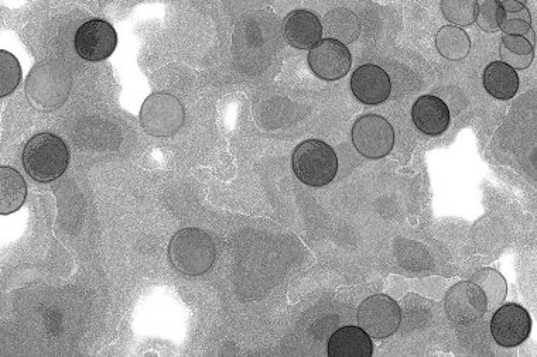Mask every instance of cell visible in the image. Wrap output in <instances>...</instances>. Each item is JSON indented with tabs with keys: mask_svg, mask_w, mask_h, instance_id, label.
Segmentation results:
<instances>
[{
	"mask_svg": "<svg viewBox=\"0 0 537 357\" xmlns=\"http://www.w3.org/2000/svg\"><path fill=\"white\" fill-rule=\"evenodd\" d=\"M70 151L61 137L40 133L27 142L23 150V166L33 180L51 183L66 173Z\"/></svg>",
	"mask_w": 537,
	"mask_h": 357,
	"instance_id": "1",
	"label": "cell"
},
{
	"mask_svg": "<svg viewBox=\"0 0 537 357\" xmlns=\"http://www.w3.org/2000/svg\"><path fill=\"white\" fill-rule=\"evenodd\" d=\"M170 262L186 276H201L215 262V245L210 236L197 228L183 229L171 239Z\"/></svg>",
	"mask_w": 537,
	"mask_h": 357,
	"instance_id": "2",
	"label": "cell"
},
{
	"mask_svg": "<svg viewBox=\"0 0 537 357\" xmlns=\"http://www.w3.org/2000/svg\"><path fill=\"white\" fill-rule=\"evenodd\" d=\"M292 166L296 177L309 187H326L337 177L338 157L323 140H306L296 147Z\"/></svg>",
	"mask_w": 537,
	"mask_h": 357,
	"instance_id": "3",
	"label": "cell"
},
{
	"mask_svg": "<svg viewBox=\"0 0 537 357\" xmlns=\"http://www.w3.org/2000/svg\"><path fill=\"white\" fill-rule=\"evenodd\" d=\"M358 324L371 338L386 339L402 324L398 302L385 294L368 297L358 308Z\"/></svg>",
	"mask_w": 537,
	"mask_h": 357,
	"instance_id": "4",
	"label": "cell"
},
{
	"mask_svg": "<svg viewBox=\"0 0 537 357\" xmlns=\"http://www.w3.org/2000/svg\"><path fill=\"white\" fill-rule=\"evenodd\" d=\"M352 143L361 156L371 160L383 159L395 146L391 123L379 115H365L352 127Z\"/></svg>",
	"mask_w": 537,
	"mask_h": 357,
	"instance_id": "5",
	"label": "cell"
},
{
	"mask_svg": "<svg viewBox=\"0 0 537 357\" xmlns=\"http://www.w3.org/2000/svg\"><path fill=\"white\" fill-rule=\"evenodd\" d=\"M140 120L149 135L171 136L183 125L184 109L174 96L156 94L143 104Z\"/></svg>",
	"mask_w": 537,
	"mask_h": 357,
	"instance_id": "6",
	"label": "cell"
},
{
	"mask_svg": "<svg viewBox=\"0 0 537 357\" xmlns=\"http://www.w3.org/2000/svg\"><path fill=\"white\" fill-rule=\"evenodd\" d=\"M444 310L448 319L454 324H472L487 314V297L477 284L472 281H461L448 290Z\"/></svg>",
	"mask_w": 537,
	"mask_h": 357,
	"instance_id": "7",
	"label": "cell"
},
{
	"mask_svg": "<svg viewBox=\"0 0 537 357\" xmlns=\"http://www.w3.org/2000/svg\"><path fill=\"white\" fill-rule=\"evenodd\" d=\"M116 44L118 34L114 27L101 19L82 24L75 34V50L78 56L87 61L106 60L114 54Z\"/></svg>",
	"mask_w": 537,
	"mask_h": 357,
	"instance_id": "8",
	"label": "cell"
},
{
	"mask_svg": "<svg viewBox=\"0 0 537 357\" xmlns=\"http://www.w3.org/2000/svg\"><path fill=\"white\" fill-rule=\"evenodd\" d=\"M532 318L518 304L502 305L491 319V334L502 348H516L529 338Z\"/></svg>",
	"mask_w": 537,
	"mask_h": 357,
	"instance_id": "9",
	"label": "cell"
},
{
	"mask_svg": "<svg viewBox=\"0 0 537 357\" xmlns=\"http://www.w3.org/2000/svg\"><path fill=\"white\" fill-rule=\"evenodd\" d=\"M311 71L324 81H337L351 70L352 57L345 44L334 39L321 40L309 53Z\"/></svg>",
	"mask_w": 537,
	"mask_h": 357,
	"instance_id": "10",
	"label": "cell"
},
{
	"mask_svg": "<svg viewBox=\"0 0 537 357\" xmlns=\"http://www.w3.org/2000/svg\"><path fill=\"white\" fill-rule=\"evenodd\" d=\"M351 91L362 104L381 105L391 96V78L378 65H361L352 74Z\"/></svg>",
	"mask_w": 537,
	"mask_h": 357,
	"instance_id": "11",
	"label": "cell"
},
{
	"mask_svg": "<svg viewBox=\"0 0 537 357\" xmlns=\"http://www.w3.org/2000/svg\"><path fill=\"white\" fill-rule=\"evenodd\" d=\"M287 43L299 50H311L323 36V24L309 10H294L289 13L283 24Z\"/></svg>",
	"mask_w": 537,
	"mask_h": 357,
	"instance_id": "12",
	"label": "cell"
},
{
	"mask_svg": "<svg viewBox=\"0 0 537 357\" xmlns=\"http://www.w3.org/2000/svg\"><path fill=\"white\" fill-rule=\"evenodd\" d=\"M412 119L417 129L427 136H440L450 126V109L446 102L433 95L420 96L412 109Z\"/></svg>",
	"mask_w": 537,
	"mask_h": 357,
	"instance_id": "13",
	"label": "cell"
},
{
	"mask_svg": "<svg viewBox=\"0 0 537 357\" xmlns=\"http://www.w3.org/2000/svg\"><path fill=\"white\" fill-rule=\"evenodd\" d=\"M374 343L361 326H344L328 341L330 357H371Z\"/></svg>",
	"mask_w": 537,
	"mask_h": 357,
	"instance_id": "14",
	"label": "cell"
},
{
	"mask_svg": "<svg viewBox=\"0 0 537 357\" xmlns=\"http://www.w3.org/2000/svg\"><path fill=\"white\" fill-rule=\"evenodd\" d=\"M482 82L485 91L501 101H509L519 91L518 72L502 61H494L485 68Z\"/></svg>",
	"mask_w": 537,
	"mask_h": 357,
	"instance_id": "15",
	"label": "cell"
},
{
	"mask_svg": "<svg viewBox=\"0 0 537 357\" xmlns=\"http://www.w3.org/2000/svg\"><path fill=\"white\" fill-rule=\"evenodd\" d=\"M26 195L25 178L13 168L0 167V214H13L22 208Z\"/></svg>",
	"mask_w": 537,
	"mask_h": 357,
	"instance_id": "16",
	"label": "cell"
},
{
	"mask_svg": "<svg viewBox=\"0 0 537 357\" xmlns=\"http://www.w3.org/2000/svg\"><path fill=\"white\" fill-rule=\"evenodd\" d=\"M436 47L447 60L460 61L470 54L471 40L460 27L444 26L437 33Z\"/></svg>",
	"mask_w": 537,
	"mask_h": 357,
	"instance_id": "17",
	"label": "cell"
},
{
	"mask_svg": "<svg viewBox=\"0 0 537 357\" xmlns=\"http://www.w3.org/2000/svg\"><path fill=\"white\" fill-rule=\"evenodd\" d=\"M326 32L340 43H354L361 36V23L348 9H335L326 16Z\"/></svg>",
	"mask_w": 537,
	"mask_h": 357,
	"instance_id": "18",
	"label": "cell"
},
{
	"mask_svg": "<svg viewBox=\"0 0 537 357\" xmlns=\"http://www.w3.org/2000/svg\"><path fill=\"white\" fill-rule=\"evenodd\" d=\"M502 63L509 65L513 70H526L535 58V50L529 39L521 36L502 37L499 47Z\"/></svg>",
	"mask_w": 537,
	"mask_h": 357,
	"instance_id": "19",
	"label": "cell"
},
{
	"mask_svg": "<svg viewBox=\"0 0 537 357\" xmlns=\"http://www.w3.org/2000/svg\"><path fill=\"white\" fill-rule=\"evenodd\" d=\"M502 13L501 24L499 29L505 33V36H521L525 37L532 30V17H530L529 9L522 2H513V0H505L501 2Z\"/></svg>",
	"mask_w": 537,
	"mask_h": 357,
	"instance_id": "20",
	"label": "cell"
},
{
	"mask_svg": "<svg viewBox=\"0 0 537 357\" xmlns=\"http://www.w3.org/2000/svg\"><path fill=\"white\" fill-rule=\"evenodd\" d=\"M472 283L481 288L482 293L487 297L488 311H494L495 308L502 305L508 294L506 280L499 271L494 269H482L477 271L471 277Z\"/></svg>",
	"mask_w": 537,
	"mask_h": 357,
	"instance_id": "21",
	"label": "cell"
},
{
	"mask_svg": "<svg viewBox=\"0 0 537 357\" xmlns=\"http://www.w3.org/2000/svg\"><path fill=\"white\" fill-rule=\"evenodd\" d=\"M477 0H443L441 12L456 27L471 26L477 17Z\"/></svg>",
	"mask_w": 537,
	"mask_h": 357,
	"instance_id": "22",
	"label": "cell"
},
{
	"mask_svg": "<svg viewBox=\"0 0 537 357\" xmlns=\"http://www.w3.org/2000/svg\"><path fill=\"white\" fill-rule=\"evenodd\" d=\"M20 78H22V68L17 58L8 51H0V96L5 98L12 94L19 85Z\"/></svg>",
	"mask_w": 537,
	"mask_h": 357,
	"instance_id": "23",
	"label": "cell"
},
{
	"mask_svg": "<svg viewBox=\"0 0 537 357\" xmlns=\"http://www.w3.org/2000/svg\"><path fill=\"white\" fill-rule=\"evenodd\" d=\"M502 9L501 2L498 0H482L477 5V17L475 23L478 24L481 30L487 33H495L499 30L501 24Z\"/></svg>",
	"mask_w": 537,
	"mask_h": 357,
	"instance_id": "24",
	"label": "cell"
}]
</instances>
